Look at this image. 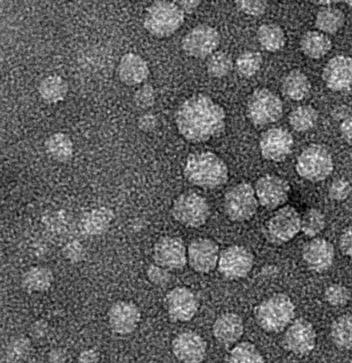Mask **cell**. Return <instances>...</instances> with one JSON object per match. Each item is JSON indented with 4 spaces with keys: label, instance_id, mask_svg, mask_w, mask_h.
Here are the masks:
<instances>
[{
    "label": "cell",
    "instance_id": "44dd1931",
    "mask_svg": "<svg viewBox=\"0 0 352 363\" xmlns=\"http://www.w3.org/2000/svg\"><path fill=\"white\" fill-rule=\"evenodd\" d=\"M303 259L311 270L322 272L330 268L334 258L333 245L324 238H314L302 249Z\"/></svg>",
    "mask_w": 352,
    "mask_h": 363
},
{
    "label": "cell",
    "instance_id": "8992f818",
    "mask_svg": "<svg viewBox=\"0 0 352 363\" xmlns=\"http://www.w3.org/2000/svg\"><path fill=\"white\" fill-rule=\"evenodd\" d=\"M282 112L283 105L279 96L265 88L255 89L247 103V116L255 125L275 123L281 118Z\"/></svg>",
    "mask_w": 352,
    "mask_h": 363
},
{
    "label": "cell",
    "instance_id": "277c9868",
    "mask_svg": "<svg viewBox=\"0 0 352 363\" xmlns=\"http://www.w3.org/2000/svg\"><path fill=\"white\" fill-rule=\"evenodd\" d=\"M185 21V13L175 1H156L146 10L143 26L153 35L168 37L175 33Z\"/></svg>",
    "mask_w": 352,
    "mask_h": 363
},
{
    "label": "cell",
    "instance_id": "1f68e13d",
    "mask_svg": "<svg viewBox=\"0 0 352 363\" xmlns=\"http://www.w3.org/2000/svg\"><path fill=\"white\" fill-rule=\"evenodd\" d=\"M330 336L338 348H352V315H342L338 317L331 325Z\"/></svg>",
    "mask_w": 352,
    "mask_h": 363
},
{
    "label": "cell",
    "instance_id": "2e32d148",
    "mask_svg": "<svg viewBox=\"0 0 352 363\" xmlns=\"http://www.w3.org/2000/svg\"><path fill=\"white\" fill-rule=\"evenodd\" d=\"M189 267L199 273H209L218 264L219 248L211 239L199 238L192 240L187 248Z\"/></svg>",
    "mask_w": 352,
    "mask_h": 363
},
{
    "label": "cell",
    "instance_id": "816d5d0a",
    "mask_svg": "<svg viewBox=\"0 0 352 363\" xmlns=\"http://www.w3.org/2000/svg\"><path fill=\"white\" fill-rule=\"evenodd\" d=\"M184 13H193L200 5L201 1L198 0H182L175 1Z\"/></svg>",
    "mask_w": 352,
    "mask_h": 363
},
{
    "label": "cell",
    "instance_id": "9c48e42d",
    "mask_svg": "<svg viewBox=\"0 0 352 363\" xmlns=\"http://www.w3.org/2000/svg\"><path fill=\"white\" fill-rule=\"evenodd\" d=\"M301 230V217L292 206L278 208L266 222L265 234L273 244H282L292 240Z\"/></svg>",
    "mask_w": 352,
    "mask_h": 363
},
{
    "label": "cell",
    "instance_id": "6da1fadb",
    "mask_svg": "<svg viewBox=\"0 0 352 363\" xmlns=\"http://www.w3.org/2000/svg\"><path fill=\"white\" fill-rule=\"evenodd\" d=\"M180 135L191 143H202L220 135L225 129L224 108L209 96L197 94L185 99L175 115Z\"/></svg>",
    "mask_w": 352,
    "mask_h": 363
},
{
    "label": "cell",
    "instance_id": "b9f144b4",
    "mask_svg": "<svg viewBox=\"0 0 352 363\" xmlns=\"http://www.w3.org/2000/svg\"><path fill=\"white\" fill-rule=\"evenodd\" d=\"M351 186L345 179H337L329 187V196L334 201H343L351 192Z\"/></svg>",
    "mask_w": 352,
    "mask_h": 363
},
{
    "label": "cell",
    "instance_id": "c3c4849f",
    "mask_svg": "<svg viewBox=\"0 0 352 363\" xmlns=\"http://www.w3.org/2000/svg\"><path fill=\"white\" fill-rule=\"evenodd\" d=\"M339 130L343 140L352 146V115H349L342 121Z\"/></svg>",
    "mask_w": 352,
    "mask_h": 363
},
{
    "label": "cell",
    "instance_id": "cb8c5ba5",
    "mask_svg": "<svg viewBox=\"0 0 352 363\" xmlns=\"http://www.w3.org/2000/svg\"><path fill=\"white\" fill-rule=\"evenodd\" d=\"M114 219L113 211L106 207H99L86 212L81 218L79 228L82 233L97 235L105 232Z\"/></svg>",
    "mask_w": 352,
    "mask_h": 363
},
{
    "label": "cell",
    "instance_id": "7dc6e473",
    "mask_svg": "<svg viewBox=\"0 0 352 363\" xmlns=\"http://www.w3.org/2000/svg\"><path fill=\"white\" fill-rule=\"evenodd\" d=\"M138 127L143 132H150L155 128L158 125V118L152 113H146L141 115L137 121Z\"/></svg>",
    "mask_w": 352,
    "mask_h": 363
},
{
    "label": "cell",
    "instance_id": "f546056e",
    "mask_svg": "<svg viewBox=\"0 0 352 363\" xmlns=\"http://www.w3.org/2000/svg\"><path fill=\"white\" fill-rule=\"evenodd\" d=\"M257 38L260 46L268 52L281 50L286 43L282 28L275 23H264L257 30Z\"/></svg>",
    "mask_w": 352,
    "mask_h": 363
},
{
    "label": "cell",
    "instance_id": "d590c367",
    "mask_svg": "<svg viewBox=\"0 0 352 363\" xmlns=\"http://www.w3.org/2000/svg\"><path fill=\"white\" fill-rule=\"evenodd\" d=\"M233 68V60L226 52L219 50L210 55L207 63L209 74L215 78H221L229 74Z\"/></svg>",
    "mask_w": 352,
    "mask_h": 363
},
{
    "label": "cell",
    "instance_id": "4dcf8cb0",
    "mask_svg": "<svg viewBox=\"0 0 352 363\" xmlns=\"http://www.w3.org/2000/svg\"><path fill=\"white\" fill-rule=\"evenodd\" d=\"M68 86L65 80L59 75H48L41 79L38 92L42 99L48 103H56L65 99Z\"/></svg>",
    "mask_w": 352,
    "mask_h": 363
},
{
    "label": "cell",
    "instance_id": "4fadbf2b",
    "mask_svg": "<svg viewBox=\"0 0 352 363\" xmlns=\"http://www.w3.org/2000/svg\"><path fill=\"white\" fill-rule=\"evenodd\" d=\"M258 201L264 208L272 210L283 205L288 199L290 186L284 178L266 174L260 177L255 186Z\"/></svg>",
    "mask_w": 352,
    "mask_h": 363
},
{
    "label": "cell",
    "instance_id": "ab89813d",
    "mask_svg": "<svg viewBox=\"0 0 352 363\" xmlns=\"http://www.w3.org/2000/svg\"><path fill=\"white\" fill-rule=\"evenodd\" d=\"M155 90L152 85L148 83L141 86L133 94V102L141 108L151 107L155 104Z\"/></svg>",
    "mask_w": 352,
    "mask_h": 363
},
{
    "label": "cell",
    "instance_id": "30bf717a",
    "mask_svg": "<svg viewBox=\"0 0 352 363\" xmlns=\"http://www.w3.org/2000/svg\"><path fill=\"white\" fill-rule=\"evenodd\" d=\"M220 40V34L216 28L207 24H200L185 34L181 45L184 52L188 55L204 58L215 52Z\"/></svg>",
    "mask_w": 352,
    "mask_h": 363
},
{
    "label": "cell",
    "instance_id": "83f0119b",
    "mask_svg": "<svg viewBox=\"0 0 352 363\" xmlns=\"http://www.w3.org/2000/svg\"><path fill=\"white\" fill-rule=\"evenodd\" d=\"M345 21L343 11L330 5L319 9L315 16L314 24L324 33L335 34L343 28Z\"/></svg>",
    "mask_w": 352,
    "mask_h": 363
},
{
    "label": "cell",
    "instance_id": "7c38bea8",
    "mask_svg": "<svg viewBox=\"0 0 352 363\" xmlns=\"http://www.w3.org/2000/svg\"><path fill=\"white\" fill-rule=\"evenodd\" d=\"M153 257L155 264L169 271L182 269L187 261L185 244L175 236L160 238L153 246Z\"/></svg>",
    "mask_w": 352,
    "mask_h": 363
},
{
    "label": "cell",
    "instance_id": "5b68a950",
    "mask_svg": "<svg viewBox=\"0 0 352 363\" xmlns=\"http://www.w3.org/2000/svg\"><path fill=\"white\" fill-rule=\"evenodd\" d=\"M297 174L312 182L325 179L332 172L334 163L331 155L321 145L312 144L298 156L295 164Z\"/></svg>",
    "mask_w": 352,
    "mask_h": 363
},
{
    "label": "cell",
    "instance_id": "f907efd6",
    "mask_svg": "<svg viewBox=\"0 0 352 363\" xmlns=\"http://www.w3.org/2000/svg\"><path fill=\"white\" fill-rule=\"evenodd\" d=\"M99 353L94 349L84 350L78 356V363H99Z\"/></svg>",
    "mask_w": 352,
    "mask_h": 363
},
{
    "label": "cell",
    "instance_id": "3957f363",
    "mask_svg": "<svg viewBox=\"0 0 352 363\" xmlns=\"http://www.w3.org/2000/svg\"><path fill=\"white\" fill-rule=\"evenodd\" d=\"M295 309L287 295L277 293L260 303L254 309V315L265 331L279 333L291 323L295 317Z\"/></svg>",
    "mask_w": 352,
    "mask_h": 363
},
{
    "label": "cell",
    "instance_id": "d6986e66",
    "mask_svg": "<svg viewBox=\"0 0 352 363\" xmlns=\"http://www.w3.org/2000/svg\"><path fill=\"white\" fill-rule=\"evenodd\" d=\"M322 79L332 91H342L352 87V58L338 55L331 58L324 67Z\"/></svg>",
    "mask_w": 352,
    "mask_h": 363
},
{
    "label": "cell",
    "instance_id": "5bb4252c",
    "mask_svg": "<svg viewBox=\"0 0 352 363\" xmlns=\"http://www.w3.org/2000/svg\"><path fill=\"white\" fill-rule=\"evenodd\" d=\"M317 335L312 324L303 318L294 320L285 331V349L297 355H307L314 348Z\"/></svg>",
    "mask_w": 352,
    "mask_h": 363
},
{
    "label": "cell",
    "instance_id": "e575fe53",
    "mask_svg": "<svg viewBox=\"0 0 352 363\" xmlns=\"http://www.w3.org/2000/svg\"><path fill=\"white\" fill-rule=\"evenodd\" d=\"M224 363H264V359L254 345L242 342L231 350Z\"/></svg>",
    "mask_w": 352,
    "mask_h": 363
},
{
    "label": "cell",
    "instance_id": "ee69618b",
    "mask_svg": "<svg viewBox=\"0 0 352 363\" xmlns=\"http://www.w3.org/2000/svg\"><path fill=\"white\" fill-rule=\"evenodd\" d=\"M65 257L73 262L80 261L83 255V248L77 240L69 242L64 248Z\"/></svg>",
    "mask_w": 352,
    "mask_h": 363
},
{
    "label": "cell",
    "instance_id": "ffe728a7",
    "mask_svg": "<svg viewBox=\"0 0 352 363\" xmlns=\"http://www.w3.org/2000/svg\"><path fill=\"white\" fill-rule=\"evenodd\" d=\"M207 342L199 334L187 331L177 335L172 342L175 356L183 363H199L207 352Z\"/></svg>",
    "mask_w": 352,
    "mask_h": 363
},
{
    "label": "cell",
    "instance_id": "d4e9b609",
    "mask_svg": "<svg viewBox=\"0 0 352 363\" xmlns=\"http://www.w3.org/2000/svg\"><path fill=\"white\" fill-rule=\"evenodd\" d=\"M299 46L304 55L317 60L331 50L332 43L325 33L318 30H308L301 37Z\"/></svg>",
    "mask_w": 352,
    "mask_h": 363
},
{
    "label": "cell",
    "instance_id": "52a82bcc",
    "mask_svg": "<svg viewBox=\"0 0 352 363\" xmlns=\"http://www.w3.org/2000/svg\"><path fill=\"white\" fill-rule=\"evenodd\" d=\"M171 214L182 225L195 228L207 222L210 208L207 200L199 194L185 192L174 200Z\"/></svg>",
    "mask_w": 352,
    "mask_h": 363
},
{
    "label": "cell",
    "instance_id": "74e56055",
    "mask_svg": "<svg viewBox=\"0 0 352 363\" xmlns=\"http://www.w3.org/2000/svg\"><path fill=\"white\" fill-rule=\"evenodd\" d=\"M324 216L318 209L310 208L301 218V230L309 237L318 235L324 230Z\"/></svg>",
    "mask_w": 352,
    "mask_h": 363
},
{
    "label": "cell",
    "instance_id": "bcb514c9",
    "mask_svg": "<svg viewBox=\"0 0 352 363\" xmlns=\"http://www.w3.org/2000/svg\"><path fill=\"white\" fill-rule=\"evenodd\" d=\"M339 247L344 255L352 258V226L342 233L339 239Z\"/></svg>",
    "mask_w": 352,
    "mask_h": 363
},
{
    "label": "cell",
    "instance_id": "f6af8a7d",
    "mask_svg": "<svg viewBox=\"0 0 352 363\" xmlns=\"http://www.w3.org/2000/svg\"><path fill=\"white\" fill-rule=\"evenodd\" d=\"M49 333V324L45 319L34 321L30 327V334L35 339L44 338Z\"/></svg>",
    "mask_w": 352,
    "mask_h": 363
},
{
    "label": "cell",
    "instance_id": "8d00e7d4",
    "mask_svg": "<svg viewBox=\"0 0 352 363\" xmlns=\"http://www.w3.org/2000/svg\"><path fill=\"white\" fill-rule=\"evenodd\" d=\"M263 57L260 52L246 50L241 53L236 60L237 72L245 77H251L260 69Z\"/></svg>",
    "mask_w": 352,
    "mask_h": 363
},
{
    "label": "cell",
    "instance_id": "f35d334b",
    "mask_svg": "<svg viewBox=\"0 0 352 363\" xmlns=\"http://www.w3.org/2000/svg\"><path fill=\"white\" fill-rule=\"evenodd\" d=\"M324 297L329 304L332 306H343L350 300V292L343 285L333 284L329 286L324 291Z\"/></svg>",
    "mask_w": 352,
    "mask_h": 363
},
{
    "label": "cell",
    "instance_id": "484cf974",
    "mask_svg": "<svg viewBox=\"0 0 352 363\" xmlns=\"http://www.w3.org/2000/svg\"><path fill=\"white\" fill-rule=\"evenodd\" d=\"M281 89L288 99L301 101L309 94L311 83L304 72L299 69H292L283 77Z\"/></svg>",
    "mask_w": 352,
    "mask_h": 363
},
{
    "label": "cell",
    "instance_id": "836d02e7",
    "mask_svg": "<svg viewBox=\"0 0 352 363\" xmlns=\"http://www.w3.org/2000/svg\"><path fill=\"white\" fill-rule=\"evenodd\" d=\"M32 350L31 340L23 335L12 337L6 345L4 358L5 363H21L30 356Z\"/></svg>",
    "mask_w": 352,
    "mask_h": 363
},
{
    "label": "cell",
    "instance_id": "ac0fdd59",
    "mask_svg": "<svg viewBox=\"0 0 352 363\" xmlns=\"http://www.w3.org/2000/svg\"><path fill=\"white\" fill-rule=\"evenodd\" d=\"M107 316L112 331L125 335L133 333L137 328L141 313L138 306L133 302L120 300L110 306Z\"/></svg>",
    "mask_w": 352,
    "mask_h": 363
},
{
    "label": "cell",
    "instance_id": "681fc988",
    "mask_svg": "<svg viewBox=\"0 0 352 363\" xmlns=\"http://www.w3.org/2000/svg\"><path fill=\"white\" fill-rule=\"evenodd\" d=\"M48 363H67V352L61 347L50 350L47 355Z\"/></svg>",
    "mask_w": 352,
    "mask_h": 363
},
{
    "label": "cell",
    "instance_id": "f1b7e54d",
    "mask_svg": "<svg viewBox=\"0 0 352 363\" xmlns=\"http://www.w3.org/2000/svg\"><path fill=\"white\" fill-rule=\"evenodd\" d=\"M45 145L48 155L55 161L65 162L73 155V143L64 133H53L45 140Z\"/></svg>",
    "mask_w": 352,
    "mask_h": 363
},
{
    "label": "cell",
    "instance_id": "ba28073f",
    "mask_svg": "<svg viewBox=\"0 0 352 363\" xmlns=\"http://www.w3.org/2000/svg\"><path fill=\"white\" fill-rule=\"evenodd\" d=\"M258 206L255 189L247 182L236 184L224 196V211L233 221L250 220L256 213Z\"/></svg>",
    "mask_w": 352,
    "mask_h": 363
},
{
    "label": "cell",
    "instance_id": "9a60e30c",
    "mask_svg": "<svg viewBox=\"0 0 352 363\" xmlns=\"http://www.w3.org/2000/svg\"><path fill=\"white\" fill-rule=\"evenodd\" d=\"M165 306L170 318L174 322L190 320L199 308V301L189 289L177 286L165 296Z\"/></svg>",
    "mask_w": 352,
    "mask_h": 363
},
{
    "label": "cell",
    "instance_id": "603a6c76",
    "mask_svg": "<svg viewBox=\"0 0 352 363\" xmlns=\"http://www.w3.org/2000/svg\"><path fill=\"white\" fill-rule=\"evenodd\" d=\"M215 338L223 344H231L241 338L243 333V322L235 313H226L219 315L213 325Z\"/></svg>",
    "mask_w": 352,
    "mask_h": 363
},
{
    "label": "cell",
    "instance_id": "8fae6325",
    "mask_svg": "<svg viewBox=\"0 0 352 363\" xmlns=\"http://www.w3.org/2000/svg\"><path fill=\"white\" fill-rule=\"evenodd\" d=\"M252 252L241 245H231L219 255L218 270L231 280L242 279L248 275L253 266Z\"/></svg>",
    "mask_w": 352,
    "mask_h": 363
},
{
    "label": "cell",
    "instance_id": "60d3db41",
    "mask_svg": "<svg viewBox=\"0 0 352 363\" xmlns=\"http://www.w3.org/2000/svg\"><path fill=\"white\" fill-rule=\"evenodd\" d=\"M236 6L241 12L252 16H260L264 14L268 3L261 0H240L235 1Z\"/></svg>",
    "mask_w": 352,
    "mask_h": 363
},
{
    "label": "cell",
    "instance_id": "7402d4cb",
    "mask_svg": "<svg viewBox=\"0 0 352 363\" xmlns=\"http://www.w3.org/2000/svg\"><path fill=\"white\" fill-rule=\"evenodd\" d=\"M150 70L147 62L140 55L133 52L124 54L118 66V74L122 82L133 86L147 79Z\"/></svg>",
    "mask_w": 352,
    "mask_h": 363
},
{
    "label": "cell",
    "instance_id": "d6a6232c",
    "mask_svg": "<svg viewBox=\"0 0 352 363\" xmlns=\"http://www.w3.org/2000/svg\"><path fill=\"white\" fill-rule=\"evenodd\" d=\"M317 111L310 105H302L294 108L289 114L290 126L297 132H306L313 128L317 123Z\"/></svg>",
    "mask_w": 352,
    "mask_h": 363
},
{
    "label": "cell",
    "instance_id": "7bdbcfd3",
    "mask_svg": "<svg viewBox=\"0 0 352 363\" xmlns=\"http://www.w3.org/2000/svg\"><path fill=\"white\" fill-rule=\"evenodd\" d=\"M146 274L148 280L156 286H164L170 279L169 270L156 264H151L148 267Z\"/></svg>",
    "mask_w": 352,
    "mask_h": 363
},
{
    "label": "cell",
    "instance_id": "4316f807",
    "mask_svg": "<svg viewBox=\"0 0 352 363\" xmlns=\"http://www.w3.org/2000/svg\"><path fill=\"white\" fill-rule=\"evenodd\" d=\"M53 281L52 271L43 266L28 268L23 274L21 286L28 293H40L50 289Z\"/></svg>",
    "mask_w": 352,
    "mask_h": 363
},
{
    "label": "cell",
    "instance_id": "7a4b0ae2",
    "mask_svg": "<svg viewBox=\"0 0 352 363\" xmlns=\"http://www.w3.org/2000/svg\"><path fill=\"white\" fill-rule=\"evenodd\" d=\"M184 175L192 184L204 189H216L226 183L229 170L226 163L210 151L192 153L186 160Z\"/></svg>",
    "mask_w": 352,
    "mask_h": 363
},
{
    "label": "cell",
    "instance_id": "e0dca14e",
    "mask_svg": "<svg viewBox=\"0 0 352 363\" xmlns=\"http://www.w3.org/2000/svg\"><path fill=\"white\" fill-rule=\"evenodd\" d=\"M293 144V138L288 130L282 128H272L262 134L259 146L265 159L281 162L290 155Z\"/></svg>",
    "mask_w": 352,
    "mask_h": 363
},
{
    "label": "cell",
    "instance_id": "f5cc1de1",
    "mask_svg": "<svg viewBox=\"0 0 352 363\" xmlns=\"http://www.w3.org/2000/svg\"><path fill=\"white\" fill-rule=\"evenodd\" d=\"M346 4L352 9V1H347Z\"/></svg>",
    "mask_w": 352,
    "mask_h": 363
}]
</instances>
